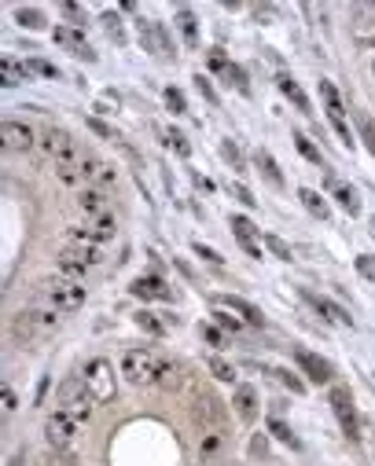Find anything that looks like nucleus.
<instances>
[{
	"mask_svg": "<svg viewBox=\"0 0 375 466\" xmlns=\"http://www.w3.org/2000/svg\"><path fill=\"white\" fill-rule=\"evenodd\" d=\"M19 22L26 26V30H41L45 15H41V11H33V8H19Z\"/></svg>",
	"mask_w": 375,
	"mask_h": 466,
	"instance_id": "36",
	"label": "nucleus"
},
{
	"mask_svg": "<svg viewBox=\"0 0 375 466\" xmlns=\"http://www.w3.org/2000/svg\"><path fill=\"white\" fill-rule=\"evenodd\" d=\"M232 231H236V239L243 242V250H247L250 257H262V246L254 242V224L247 221V217H232Z\"/></svg>",
	"mask_w": 375,
	"mask_h": 466,
	"instance_id": "21",
	"label": "nucleus"
},
{
	"mask_svg": "<svg viewBox=\"0 0 375 466\" xmlns=\"http://www.w3.org/2000/svg\"><path fill=\"white\" fill-rule=\"evenodd\" d=\"M63 15H70V19H81V8H77V4H63Z\"/></svg>",
	"mask_w": 375,
	"mask_h": 466,
	"instance_id": "53",
	"label": "nucleus"
},
{
	"mask_svg": "<svg viewBox=\"0 0 375 466\" xmlns=\"http://www.w3.org/2000/svg\"><path fill=\"white\" fill-rule=\"evenodd\" d=\"M136 327H140V331H147V334H162V331H166V323L154 316V313H136Z\"/></svg>",
	"mask_w": 375,
	"mask_h": 466,
	"instance_id": "32",
	"label": "nucleus"
},
{
	"mask_svg": "<svg viewBox=\"0 0 375 466\" xmlns=\"http://www.w3.org/2000/svg\"><path fill=\"white\" fill-rule=\"evenodd\" d=\"M232 404H236V411H239V415L247 419V422L257 415V393L250 390V385H243V390H236V400H232Z\"/></svg>",
	"mask_w": 375,
	"mask_h": 466,
	"instance_id": "25",
	"label": "nucleus"
},
{
	"mask_svg": "<svg viewBox=\"0 0 375 466\" xmlns=\"http://www.w3.org/2000/svg\"><path fill=\"white\" fill-rule=\"evenodd\" d=\"M56 176L63 180V184H81L85 180V158H67V162H56Z\"/></svg>",
	"mask_w": 375,
	"mask_h": 466,
	"instance_id": "23",
	"label": "nucleus"
},
{
	"mask_svg": "<svg viewBox=\"0 0 375 466\" xmlns=\"http://www.w3.org/2000/svg\"><path fill=\"white\" fill-rule=\"evenodd\" d=\"M74 433H77V419H70L67 411H51V415L45 419V437L51 448L67 451L74 444Z\"/></svg>",
	"mask_w": 375,
	"mask_h": 466,
	"instance_id": "7",
	"label": "nucleus"
},
{
	"mask_svg": "<svg viewBox=\"0 0 375 466\" xmlns=\"http://www.w3.org/2000/svg\"><path fill=\"white\" fill-rule=\"evenodd\" d=\"M313 305H317V308H320V313H324L331 323H339V327H353L350 313H346V308H339L335 301H328V297H313Z\"/></svg>",
	"mask_w": 375,
	"mask_h": 466,
	"instance_id": "26",
	"label": "nucleus"
},
{
	"mask_svg": "<svg viewBox=\"0 0 375 466\" xmlns=\"http://www.w3.org/2000/svg\"><path fill=\"white\" fill-rule=\"evenodd\" d=\"M196 415H199V419H210V422H217V415H221V408H217V400H214V397H199Z\"/></svg>",
	"mask_w": 375,
	"mask_h": 466,
	"instance_id": "35",
	"label": "nucleus"
},
{
	"mask_svg": "<svg viewBox=\"0 0 375 466\" xmlns=\"http://www.w3.org/2000/svg\"><path fill=\"white\" fill-rule=\"evenodd\" d=\"M331 411L339 415V422H342V433L346 437H360V419H357V408H353V397H350V390H342V385H335L331 390Z\"/></svg>",
	"mask_w": 375,
	"mask_h": 466,
	"instance_id": "6",
	"label": "nucleus"
},
{
	"mask_svg": "<svg viewBox=\"0 0 375 466\" xmlns=\"http://www.w3.org/2000/svg\"><path fill=\"white\" fill-rule=\"evenodd\" d=\"M214 316H217V323H221V327H228L232 334H239V331H243V319H239L236 313H228V308L214 305Z\"/></svg>",
	"mask_w": 375,
	"mask_h": 466,
	"instance_id": "30",
	"label": "nucleus"
},
{
	"mask_svg": "<svg viewBox=\"0 0 375 466\" xmlns=\"http://www.w3.org/2000/svg\"><path fill=\"white\" fill-rule=\"evenodd\" d=\"M202 338L210 345H225V338H221V331H217V327H202Z\"/></svg>",
	"mask_w": 375,
	"mask_h": 466,
	"instance_id": "50",
	"label": "nucleus"
},
{
	"mask_svg": "<svg viewBox=\"0 0 375 466\" xmlns=\"http://www.w3.org/2000/svg\"><path fill=\"white\" fill-rule=\"evenodd\" d=\"M214 305H221V308H228V313H236L243 323H250V327H262V313H257L250 301H243V297H217Z\"/></svg>",
	"mask_w": 375,
	"mask_h": 466,
	"instance_id": "17",
	"label": "nucleus"
},
{
	"mask_svg": "<svg viewBox=\"0 0 375 466\" xmlns=\"http://www.w3.org/2000/svg\"><path fill=\"white\" fill-rule=\"evenodd\" d=\"M269 433H276L283 444H291V448H298V437L291 433V426L287 422H280V419H269Z\"/></svg>",
	"mask_w": 375,
	"mask_h": 466,
	"instance_id": "31",
	"label": "nucleus"
},
{
	"mask_svg": "<svg viewBox=\"0 0 375 466\" xmlns=\"http://www.w3.org/2000/svg\"><path fill=\"white\" fill-rule=\"evenodd\" d=\"M372 235H375V217H372Z\"/></svg>",
	"mask_w": 375,
	"mask_h": 466,
	"instance_id": "54",
	"label": "nucleus"
},
{
	"mask_svg": "<svg viewBox=\"0 0 375 466\" xmlns=\"http://www.w3.org/2000/svg\"><path fill=\"white\" fill-rule=\"evenodd\" d=\"M221 451H225V433H221V426H210V430L202 433V441H199V459L206 466H217Z\"/></svg>",
	"mask_w": 375,
	"mask_h": 466,
	"instance_id": "14",
	"label": "nucleus"
},
{
	"mask_svg": "<svg viewBox=\"0 0 375 466\" xmlns=\"http://www.w3.org/2000/svg\"><path fill=\"white\" fill-rule=\"evenodd\" d=\"M51 41L63 44V48H70L77 59H96V51L88 48V41L74 30V26H56V30H51Z\"/></svg>",
	"mask_w": 375,
	"mask_h": 466,
	"instance_id": "13",
	"label": "nucleus"
},
{
	"mask_svg": "<svg viewBox=\"0 0 375 466\" xmlns=\"http://www.w3.org/2000/svg\"><path fill=\"white\" fill-rule=\"evenodd\" d=\"M328 188H331V195L339 199V206H342V210L350 213V217L360 213V199H357V191H353L350 184H342L339 176H328Z\"/></svg>",
	"mask_w": 375,
	"mask_h": 466,
	"instance_id": "19",
	"label": "nucleus"
},
{
	"mask_svg": "<svg viewBox=\"0 0 375 466\" xmlns=\"http://www.w3.org/2000/svg\"><path fill=\"white\" fill-rule=\"evenodd\" d=\"M221 154H225L232 165H236V169H243V154L236 151V144H221Z\"/></svg>",
	"mask_w": 375,
	"mask_h": 466,
	"instance_id": "46",
	"label": "nucleus"
},
{
	"mask_svg": "<svg viewBox=\"0 0 375 466\" xmlns=\"http://www.w3.org/2000/svg\"><path fill=\"white\" fill-rule=\"evenodd\" d=\"M41 294L51 301V308H63V313H74V308L85 305V287H77L67 276H51L41 283Z\"/></svg>",
	"mask_w": 375,
	"mask_h": 466,
	"instance_id": "3",
	"label": "nucleus"
},
{
	"mask_svg": "<svg viewBox=\"0 0 375 466\" xmlns=\"http://www.w3.org/2000/svg\"><path fill=\"white\" fill-rule=\"evenodd\" d=\"M22 81H30V74H26L22 63H15L11 56L0 59V85H4V88H15V85H22Z\"/></svg>",
	"mask_w": 375,
	"mask_h": 466,
	"instance_id": "20",
	"label": "nucleus"
},
{
	"mask_svg": "<svg viewBox=\"0 0 375 466\" xmlns=\"http://www.w3.org/2000/svg\"><path fill=\"white\" fill-rule=\"evenodd\" d=\"M0 140H4L8 151H30L33 147V128L26 125V122L8 118L4 125H0Z\"/></svg>",
	"mask_w": 375,
	"mask_h": 466,
	"instance_id": "9",
	"label": "nucleus"
},
{
	"mask_svg": "<svg viewBox=\"0 0 375 466\" xmlns=\"http://www.w3.org/2000/svg\"><path fill=\"white\" fill-rule=\"evenodd\" d=\"M294 147H298L309 162H317V165H320V151L313 147V140H309V136H294Z\"/></svg>",
	"mask_w": 375,
	"mask_h": 466,
	"instance_id": "38",
	"label": "nucleus"
},
{
	"mask_svg": "<svg viewBox=\"0 0 375 466\" xmlns=\"http://www.w3.org/2000/svg\"><path fill=\"white\" fill-rule=\"evenodd\" d=\"M276 378H280L283 385H287L291 393H302V390H305V382H302V378H294L291 371H276Z\"/></svg>",
	"mask_w": 375,
	"mask_h": 466,
	"instance_id": "42",
	"label": "nucleus"
},
{
	"mask_svg": "<svg viewBox=\"0 0 375 466\" xmlns=\"http://www.w3.org/2000/svg\"><path fill=\"white\" fill-rule=\"evenodd\" d=\"M56 400H59V411H67V415L77 419V422L93 415V404H96V397H93V390L85 385V378H67V382L59 385Z\"/></svg>",
	"mask_w": 375,
	"mask_h": 466,
	"instance_id": "2",
	"label": "nucleus"
},
{
	"mask_svg": "<svg viewBox=\"0 0 375 466\" xmlns=\"http://www.w3.org/2000/svg\"><path fill=\"white\" fill-rule=\"evenodd\" d=\"M166 144H170L177 154H180V158H188V154H191V147H188V140L184 136H180V133H166Z\"/></svg>",
	"mask_w": 375,
	"mask_h": 466,
	"instance_id": "41",
	"label": "nucleus"
},
{
	"mask_svg": "<svg viewBox=\"0 0 375 466\" xmlns=\"http://www.w3.org/2000/svg\"><path fill=\"white\" fill-rule=\"evenodd\" d=\"M294 360H298V367L309 374V382H317V385H324V382H331V364L328 360H320L317 353H309V349H294Z\"/></svg>",
	"mask_w": 375,
	"mask_h": 466,
	"instance_id": "11",
	"label": "nucleus"
},
{
	"mask_svg": "<svg viewBox=\"0 0 375 466\" xmlns=\"http://www.w3.org/2000/svg\"><path fill=\"white\" fill-rule=\"evenodd\" d=\"M77 210L85 213V221H88V217H103V213H107V195H103V188H85L81 195H77Z\"/></svg>",
	"mask_w": 375,
	"mask_h": 466,
	"instance_id": "16",
	"label": "nucleus"
},
{
	"mask_svg": "<svg viewBox=\"0 0 375 466\" xmlns=\"http://www.w3.org/2000/svg\"><path fill=\"white\" fill-rule=\"evenodd\" d=\"M265 246H269V250H273V253L280 257V261H291V257H294V253H291V246L283 242L280 235H265Z\"/></svg>",
	"mask_w": 375,
	"mask_h": 466,
	"instance_id": "37",
	"label": "nucleus"
},
{
	"mask_svg": "<svg viewBox=\"0 0 375 466\" xmlns=\"http://www.w3.org/2000/svg\"><path fill=\"white\" fill-rule=\"evenodd\" d=\"M298 199H302V206H305V210L317 217V221H328V217H331V210H328L324 195H317L313 188H302V191H298Z\"/></svg>",
	"mask_w": 375,
	"mask_h": 466,
	"instance_id": "24",
	"label": "nucleus"
},
{
	"mask_svg": "<svg viewBox=\"0 0 375 466\" xmlns=\"http://www.w3.org/2000/svg\"><path fill=\"white\" fill-rule=\"evenodd\" d=\"M41 147H45L48 158H56V162L74 158V140H70L67 128H48V133L41 136Z\"/></svg>",
	"mask_w": 375,
	"mask_h": 466,
	"instance_id": "10",
	"label": "nucleus"
},
{
	"mask_svg": "<svg viewBox=\"0 0 375 466\" xmlns=\"http://www.w3.org/2000/svg\"><path fill=\"white\" fill-rule=\"evenodd\" d=\"M45 466H77V459L70 456V451H59V448H51L48 451V463Z\"/></svg>",
	"mask_w": 375,
	"mask_h": 466,
	"instance_id": "39",
	"label": "nucleus"
},
{
	"mask_svg": "<svg viewBox=\"0 0 375 466\" xmlns=\"http://www.w3.org/2000/svg\"><path fill=\"white\" fill-rule=\"evenodd\" d=\"M360 136H365L368 151L375 154V122H372V118H360Z\"/></svg>",
	"mask_w": 375,
	"mask_h": 466,
	"instance_id": "43",
	"label": "nucleus"
},
{
	"mask_svg": "<svg viewBox=\"0 0 375 466\" xmlns=\"http://www.w3.org/2000/svg\"><path fill=\"white\" fill-rule=\"evenodd\" d=\"M133 294L144 297V301H173V290L162 276H140L133 283Z\"/></svg>",
	"mask_w": 375,
	"mask_h": 466,
	"instance_id": "12",
	"label": "nucleus"
},
{
	"mask_svg": "<svg viewBox=\"0 0 375 466\" xmlns=\"http://www.w3.org/2000/svg\"><path fill=\"white\" fill-rule=\"evenodd\" d=\"M206 367H210L214 378H221V382H236V367H232L228 360H221V356H210V364H206Z\"/></svg>",
	"mask_w": 375,
	"mask_h": 466,
	"instance_id": "29",
	"label": "nucleus"
},
{
	"mask_svg": "<svg viewBox=\"0 0 375 466\" xmlns=\"http://www.w3.org/2000/svg\"><path fill=\"white\" fill-rule=\"evenodd\" d=\"M191 250H196V253L202 257V261H210V265H221V261H225L221 253H217V250H210V246H202V242H196V246H191Z\"/></svg>",
	"mask_w": 375,
	"mask_h": 466,
	"instance_id": "44",
	"label": "nucleus"
},
{
	"mask_svg": "<svg viewBox=\"0 0 375 466\" xmlns=\"http://www.w3.org/2000/svg\"><path fill=\"white\" fill-rule=\"evenodd\" d=\"M88 242H107L114 239V231H118V224H114V217L111 213H103V217H88L85 228H77Z\"/></svg>",
	"mask_w": 375,
	"mask_h": 466,
	"instance_id": "15",
	"label": "nucleus"
},
{
	"mask_svg": "<svg viewBox=\"0 0 375 466\" xmlns=\"http://www.w3.org/2000/svg\"><path fill=\"white\" fill-rule=\"evenodd\" d=\"M85 385L93 390V397L99 400H111L114 397V367H111V360H103V356H96V360H88L85 364Z\"/></svg>",
	"mask_w": 375,
	"mask_h": 466,
	"instance_id": "5",
	"label": "nucleus"
},
{
	"mask_svg": "<svg viewBox=\"0 0 375 466\" xmlns=\"http://www.w3.org/2000/svg\"><path fill=\"white\" fill-rule=\"evenodd\" d=\"M177 22H180V33H184V41H188L191 48H196V44H199V26H196V15H191L188 8H180V11H177Z\"/></svg>",
	"mask_w": 375,
	"mask_h": 466,
	"instance_id": "28",
	"label": "nucleus"
},
{
	"mask_svg": "<svg viewBox=\"0 0 375 466\" xmlns=\"http://www.w3.org/2000/svg\"><path fill=\"white\" fill-rule=\"evenodd\" d=\"M372 70H375V63H372Z\"/></svg>",
	"mask_w": 375,
	"mask_h": 466,
	"instance_id": "55",
	"label": "nucleus"
},
{
	"mask_svg": "<svg viewBox=\"0 0 375 466\" xmlns=\"http://www.w3.org/2000/svg\"><path fill=\"white\" fill-rule=\"evenodd\" d=\"M232 195H236L243 206H257V199H254V195H250V191L243 188V184H236V188H232Z\"/></svg>",
	"mask_w": 375,
	"mask_h": 466,
	"instance_id": "49",
	"label": "nucleus"
},
{
	"mask_svg": "<svg viewBox=\"0 0 375 466\" xmlns=\"http://www.w3.org/2000/svg\"><path fill=\"white\" fill-rule=\"evenodd\" d=\"M22 67H26V74H37V77H59V70L45 59H26Z\"/></svg>",
	"mask_w": 375,
	"mask_h": 466,
	"instance_id": "33",
	"label": "nucleus"
},
{
	"mask_svg": "<svg viewBox=\"0 0 375 466\" xmlns=\"http://www.w3.org/2000/svg\"><path fill=\"white\" fill-rule=\"evenodd\" d=\"M103 22H107V33H111V37H114V41H118V44H122V41H125V33H122V26H118V19H114V15H107V19H103Z\"/></svg>",
	"mask_w": 375,
	"mask_h": 466,
	"instance_id": "47",
	"label": "nucleus"
},
{
	"mask_svg": "<svg viewBox=\"0 0 375 466\" xmlns=\"http://www.w3.org/2000/svg\"><path fill=\"white\" fill-rule=\"evenodd\" d=\"M225 81H228V85H236L243 96H250V81H247V74H243L239 67H228V70H225Z\"/></svg>",
	"mask_w": 375,
	"mask_h": 466,
	"instance_id": "34",
	"label": "nucleus"
},
{
	"mask_svg": "<svg viewBox=\"0 0 375 466\" xmlns=\"http://www.w3.org/2000/svg\"><path fill=\"white\" fill-rule=\"evenodd\" d=\"M254 162H257V169L265 173L269 184H273V188H283V176H280V169H276L273 154H269V151H257V154H254Z\"/></svg>",
	"mask_w": 375,
	"mask_h": 466,
	"instance_id": "27",
	"label": "nucleus"
},
{
	"mask_svg": "<svg viewBox=\"0 0 375 466\" xmlns=\"http://www.w3.org/2000/svg\"><path fill=\"white\" fill-rule=\"evenodd\" d=\"M118 371L125 374V382L133 385H159V382H173L177 367L154 353V349H125Z\"/></svg>",
	"mask_w": 375,
	"mask_h": 466,
	"instance_id": "1",
	"label": "nucleus"
},
{
	"mask_svg": "<svg viewBox=\"0 0 375 466\" xmlns=\"http://www.w3.org/2000/svg\"><path fill=\"white\" fill-rule=\"evenodd\" d=\"M357 268H360V276L375 279V257H357Z\"/></svg>",
	"mask_w": 375,
	"mask_h": 466,
	"instance_id": "48",
	"label": "nucleus"
},
{
	"mask_svg": "<svg viewBox=\"0 0 375 466\" xmlns=\"http://www.w3.org/2000/svg\"><path fill=\"white\" fill-rule=\"evenodd\" d=\"M196 88L210 99V103H217V92H214V85H210V77H202V74H196Z\"/></svg>",
	"mask_w": 375,
	"mask_h": 466,
	"instance_id": "45",
	"label": "nucleus"
},
{
	"mask_svg": "<svg viewBox=\"0 0 375 466\" xmlns=\"http://www.w3.org/2000/svg\"><path fill=\"white\" fill-rule=\"evenodd\" d=\"M320 96H324V103H328V118H331V125H335V133H339V140H342L346 147H353L350 125H346V107H342L339 92H335V85H331V81H320Z\"/></svg>",
	"mask_w": 375,
	"mask_h": 466,
	"instance_id": "8",
	"label": "nucleus"
},
{
	"mask_svg": "<svg viewBox=\"0 0 375 466\" xmlns=\"http://www.w3.org/2000/svg\"><path fill=\"white\" fill-rule=\"evenodd\" d=\"M166 107H170L173 114H184V96H180V88H166Z\"/></svg>",
	"mask_w": 375,
	"mask_h": 466,
	"instance_id": "40",
	"label": "nucleus"
},
{
	"mask_svg": "<svg viewBox=\"0 0 375 466\" xmlns=\"http://www.w3.org/2000/svg\"><path fill=\"white\" fill-rule=\"evenodd\" d=\"M265 448H269L265 433H262V437H254V444H250V451H254V456H265Z\"/></svg>",
	"mask_w": 375,
	"mask_h": 466,
	"instance_id": "52",
	"label": "nucleus"
},
{
	"mask_svg": "<svg viewBox=\"0 0 375 466\" xmlns=\"http://www.w3.org/2000/svg\"><path fill=\"white\" fill-rule=\"evenodd\" d=\"M276 85H280V92H283V96H287V99L294 103V107H298V110H305V114H309V96H305V92H302V88H298V81H294V77H291V74H280V77H276Z\"/></svg>",
	"mask_w": 375,
	"mask_h": 466,
	"instance_id": "22",
	"label": "nucleus"
},
{
	"mask_svg": "<svg viewBox=\"0 0 375 466\" xmlns=\"http://www.w3.org/2000/svg\"><path fill=\"white\" fill-rule=\"evenodd\" d=\"M59 331V319L56 313H37V308H22V313L15 316V334L22 342H41L48 338V334Z\"/></svg>",
	"mask_w": 375,
	"mask_h": 466,
	"instance_id": "4",
	"label": "nucleus"
},
{
	"mask_svg": "<svg viewBox=\"0 0 375 466\" xmlns=\"http://www.w3.org/2000/svg\"><path fill=\"white\" fill-rule=\"evenodd\" d=\"M85 180H88L93 188H107V184H114V169H111V162L93 158V154H88V158H85Z\"/></svg>",
	"mask_w": 375,
	"mask_h": 466,
	"instance_id": "18",
	"label": "nucleus"
},
{
	"mask_svg": "<svg viewBox=\"0 0 375 466\" xmlns=\"http://www.w3.org/2000/svg\"><path fill=\"white\" fill-rule=\"evenodd\" d=\"M15 404H19V400H15V390H11V385H4V411H15Z\"/></svg>",
	"mask_w": 375,
	"mask_h": 466,
	"instance_id": "51",
	"label": "nucleus"
}]
</instances>
